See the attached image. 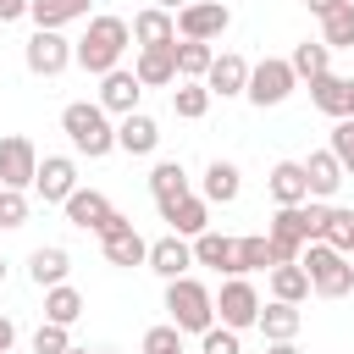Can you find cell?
<instances>
[{
	"instance_id": "1",
	"label": "cell",
	"mask_w": 354,
	"mask_h": 354,
	"mask_svg": "<svg viewBox=\"0 0 354 354\" xmlns=\"http://www.w3.org/2000/svg\"><path fill=\"white\" fill-rule=\"evenodd\" d=\"M326 227V199H304V205H277V216L266 221V238L277 249V266L282 260H299L304 243H315Z\"/></svg>"
},
{
	"instance_id": "2",
	"label": "cell",
	"mask_w": 354,
	"mask_h": 354,
	"mask_svg": "<svg viewBox=\"0 0 354 354\" xmlns=\"http://www.w3.org/2000/svg\"><path fill=\"white\" fill-rule=\"evenodd\" d=\"M127 44H133V28H127L122 17H94L88 33L72 44V61H77L83 72L105 77L111 66H122V50H127Z\"/></svg>"
},
{
	"instance_id": "3",
	"label": "cell",
	"mask_w": 354,
	"mask_h": 354,
	"mask_svg": "<svg viewBox=\"0 0 354 354\" xmlns=\"http://www.w3.org/2000/svg\"><path fill=\"white\" fill-rule=\"evenodd\" d=\"M61 133H66L72 149L88 155V160H105V155L116 149V127H111V116H105L100 100H72V105L61 111Z\"/></svg>"
},
{
	"instance_id": "4",
	"label": "cell",
	"mask_w": 354,
	"mask_h": 354,
	"mask_svg": "<svg viewBox=\"0 0 354 354\" xmlns=\"http://www.w3.org/2000/svg\"><path fill=\"white\" fill-rule=\"evenodd\" d=\"M299 266H304V277H310V293H321V299H343L348 288H354V266H348V254H337L332 243H304L299 249Z\"/></svg>"
},
{
	"instance_id": "5",
	"label": "cell",
	"mask_w": 354,
	"mask_h": 354,
	"mask_svg": "<svg viewBox=\"0 0 354 354\" xmlns=\"http://www.w3.org/2000/svg\"><path fill=\"white\" fill-rule=\"evenodd\" d=\"M166 310H171V326L177 332H205L216 326V293L194 277H171L166 282Z\"/></svg>"
},
{
	"instance_id": "6",
	"label": "cell",
	"mask_w": 354,
	"mask_h": 354,
	"mask_svg": "<svg viewBox=\"0 0 354 354\" xmlns=\"http://www.w3.org/2000/svg\"><path fill=\"white\" fill-rule=\"evenodd\" d=\"M22 61L33 77H61L72 66V39H61V28H39L28 44H22Z\"/></svg>"
},
{
	"instance_id": "7",
	"label": "cell",
	"mask_w": 354,
	"mask_h": 354,
	"mask_svg": "<svg viewBox=\"0 0 354 354\" xmlns=\"http://www.w3.org/2000/svg\"><path fill=\"white\" fill-rule=\"evenodd\" d=\"M293 83H299V77H293V66H288V61H277V55H266L260 66H249L243 94H249V105H260V111H266V105H282V100L293 94Z\"/></svg>"
},
{
	"instance_id": "8",
	"label": "cell",
	"mask_w": 354,
	"mask_h": 354,
	"mask_svg": "<svg viewBox=\"0 0 354 354\" xmlns=\"http://www.w3.org/2000/svg\"><path fill=\"white\" fill-rule=\"evenodd\" d=\"M171 17H177V33H183V39H205V44L232 28V11H227L221 0H188V6L171 11Z\"/></svg>"
},
{
	"instance_id": "9",
	"label": "cell",
	"mask_w": 354,
	"mask_h": 354,
	"mask_svg": "<svg viewBox=\"0 0 354 354\" xmlns=\"http://www.w3.org/2000/svg\"><path fill=\"white\" fill-rule=\"evenodd\" d=\"M33 171H39L33 138L6 133V138H0V188H33Z\"/></svg>"
},
{
	"instance_id": "10",
	"label": "cell",
	"mask_w": 354,
	"mask_h": 354,
	"mask_svg": "<svg viewBox=\"0 0 354 354\" xmlns=\"http://www.w3.org/2000/svg\"><path fill=\"white\" fill-rule=\"evenodd\" d=\"M100 249H105L111 266H144V254H149V243L138 238V227H133L127 216H111V221L100 227Z\"/></svg>"
},
{
	"instance_id": "11",
	"label": "cell",
	"mask_w": 354,
	"mask_h": 354,
	"mask_svg": "<svg viewBox=\"0 0 354 354\" xmlns=\"http://www.w3.org/2000/svg\"><path fill=\"white\" fill-rule=\"evenodd\" d=\"M216 315H221V326L243 332V326H254V315H260V293H254L243 277H227L221 293H216Z\"/></svg>"
},
{
	"instance_id": "12",
	"label": "cell",
	"mask_w": 354,
	"mask_h": 354,
	"mask_svg": "<svg viewBox=\"0 0 354 354\" xmlns=\"http://www.w3.org/2000/svg\"><path fill=\"white\" fill-rule=\"evenodd\" d=\"M33 188H39L44 205H66V194L77 188V166H72V155H44L39 171H33Z\"/></svg>"
},
{
	"instance_id": "13",
	"label": "cell",
	"mask_w": 354,
	"mask_h": 354,
	"mask_svg": "<svg viewBox=\"0 0 354 354\" xmlns=\"http://www.w3.org/2000/svg\"><path fill=\"white\" fill-rule=\"evenodd\" d=\"M144 266L155 271V277H188V266H194V243L183 238V232H166V238H155L149 243V254H144Z\"/></svg>"
},
{
	"instance_id": "14",
	"label": "cell",
	"mask_w": 354,
	"mask_h": 354,
	"mask_svg": "<svg viewBox=\"0 0 354 354\" xmlns=\"http://www.w3.org/2000/svg\"><path fill=\"white\" fill-rule=\"evenodd\" d=\"M138 94H144V83H138L127 66H111V72L100 77V105H105V116H127V111H138Z\"/></svg>"
},
{
	"instance_id": "15",
	"label": "cell",
	"mask_w": 354,
	"mask_h": 354,
	"mask_svg": "<svg viewBox=\"0 0 354 354\" xmlns=\"http://www.w3.org/2000/svg\"><path fill=\"white\" fill-rule=\"evenodd\" d=\"M199 83H205L210 94H221V100H227V94H243V83H249V61L232 55V50H221V55H210V72H205Z\"/></svg>"
},
{
	"instance_id": "16",
	"label": "cell",
	"mask_w": 354,
	"mask_h": 354,
	"mask_svg": "<svg viewBox=\"0 0 354 354\" xmlns=\"http://www.w3.org/2000/svg\"><path fill=\"white\" fill-rule=\"evenodd\" d=\"M111 216H116V210H111V199H105V194H94V188H72V194H66V221H72V227L100 232Z\"/></svg>"
},
{
	"instance_id": "17",
	"label": "cell",
	"mask_w": 354,
	"mask_h": 354,
	"mask_svg": "<svg viewBox=\"0 0 354 354\" xmlns=\"http://www.w3.org/2000/svg\"><path fill=\"white\" fill-rule=\"evenodd\" d=\"M194 266H210V271H227V277H243L238 271V238H221V232H199L194 238Z\"/></svg>"
},
{
	"instance_id": "18",
	"label": "cell",
	"mask_w": 354,
	"mask_h": 354,
	"mask_svg": "<svg viewBox=\"0 0 354 354\" xmlns=\"http://www.w3.org/2000/svg\"><path fill=\"white\" fill-rule=\"evenodd\" d=\"M133 39H138V50H155V44H177V17L171 11H160V6H144L133 22Z\"/></svg>"
},
{
	"instance_id": "19",
	"label": "cell",
	"mask_w": 354,
	"mask_h": 354,
	"mask_svg": "<svg viewBox=\"0 0 354 354\" xmlns=\"http://www.w3.org/2000/svg\"><path fill=\"white\" fill-rule=\"evenodd\" d=\"M155 144H160V127H155V116H144V111H127V116L116 122V149H127V155H155Z\"/></svg>"
},
{
	"instance_id": "20",
	"label": "cell",
	"mask_w": 354,
	"mask_h": 354,
	"mask_svg": "<svg viewBox=\"0 0 354 354\" xmlns=\"http://www.w3.org/2000/svg\"><path fill=\"white\" fill-rule=\"evenodd\" d=\"M266 188H271V199H277V205H304V199H310L304 160H277V166H271V177H266Z\"/></svg>"
},
{
	"instance_id": "21",
	"label": "cell",
	"mask_w": 354,
	"mask_h": 354,
	"mask_svg": "<svg viewBox=\"0 0 354 354\" xmlns=\"http://www.w3.org/2000/svg\"><path fill=\"white\" fill-rule=\"evenodd\" d=\"M133 77H138L144 88H166V83H177V55H171V44L138 50V61H133Z\"/></svg>"
},
{
	"instance_id": "22",
	"label": "cell",
	"mask_w": 354,
	"mask_h": 354,
	"mask_svg": "<svg viewBox=\"0 0 354 354\" xmlns=\"http://www.w3.org/2000/svg\"><path fill=\"white\" fill-rule=\"evenodd\" d=\"M66 271H72V254H66L61 243H39V249L28 254V277H33V288H55V282H66Z\"/></svg>"
},
{
	"instance_id": "23",
	"label": "cell",
	"mask_w": 354,
	"mask_h": 354,
	"mask_svg": "<svg viewBox=\"0 0 354 354\" xmlns=\"http://www.w3.org/2000/svg\"><path fill=\"white\" fill-rule=\"evenodd\" d=\"M304 177H310V199H332L337 188H343V166H337V155L332 149H315L310 160H304Z\"/></svg>"
},
{
	"instance_id": "24",
	"label": "cell",
	"mask_w": 354,
	"mask_h": 354,
	"mask_svg": "<svg viewBox=\"0 0 354 354\" xmlns=\"http://www.w3.org/2000/svg\"><path fill=\"white\" fill-rule=\"evenodd\" d=\"M310 105L326 111V116H348V77H337L332 66L321 77H310Z\"/></svg>"
},
{
	"instance_id": "25",
	"label": "cell",
	"mask_w": 354,
	"mask_h": 354,
	"mask_svg": "<svg viewBox=\"0 0 354 354\" xmlns=\"http://www.w3.org/2000/svg\"><path fill=\"white\" fill-rule=\"evenodd\" d=\"M205 216H210V205H205L199 194H183L177 205H166V210H160V221H171V232H183V238H199V232L210 227Z\"/></svg>"
},
{
	"instance_id": "26",
	"label": "cell",
	"mask_w": 354,
	"mask_h": 354,
	"mask_svg": "<svg viewBox=\"0 0 354 354\" xmlns=\"http://www.w3.org/2000/svg\"><path fill=\"white\" fill-rule=\"evenodd\" d=\"M238 188H243V177H238V166L232 160H210L205 166V205H232L238 199Z\"/></svg>"
},
{
	"instance_id": "27",
	"label": "cell",
	"mask_w": 354,
	"mask_h": 354,
	"mask_svg": "<svg viewBox=\"0 0 354 354\" xmlns=\"http://www.w3.org/2000/svg\"><path fill=\"white\" fill-rule=\"evenodd\" d=\"M254 326L266 332V343H288V337H299V304H282V299H271V304L254 315Z\"/></svg>"
},
{
	"instance_id": "28",
	"label": "cell",
	"mask_w": 354,
	"mask_h": 354,
	"mask_svg": "<svg viewBox=\"0 0 354 354\" xmlns=\"http://www.w3.org/2000/svg\"><path fill=\"white\" fill-rule=\"evenodd\" d=\"M149 194H155V205L166 210V205H177L183 194H188V171H183V160H160L155 171H149Z\"/></svg>"
},
{
	"instance_id": "29",
	"label": "cell",
	"mask_w": 354,
	"mask_h": 354,
	"mask_svg": "<svg viewBox=\"0 0 354 354\" xmlns=\"http://www.w3.org/2000/svg\"><path fill=\"white\" fill-rule=\"evenodd\" d=\"M271 299H282V304H304V299H310V277H304L299 260L271 266Z\"/></svg>"
},
{
	"instance_id": "30",
	"label": "cell",
	"mask_w": 354,
	"mask_h": 354,
	"mask_svg": "<svg viewBox=\"0 0 354 354\" xmlns=\"http://www.w3.org/2000/svg\"><path fill=\"white\" fill-rule=\"evenodd\" d=\"M28 17L39 28H66V22L88 17V0H28Z\"/></svg>"
},
{
	"instance_id": "31",
	"label": "cell",
	"mask_w": 354,
	"mask_h": 354,
	"mask_svg": "<svg viewBox=\"0 0 354 354\" xmlns=\"http://www.w3.org/2000/svg\"><path fill=\"white\" fill-rule=\"evenodd\" d=\"M171 55H177V77L199 83V77L210 72V55H216V50H210L205 39H177V44H171Z\"/></svg>"
},
{
	"instance_id": "32",
	"label": "cell",
	"mask_w": 354,
	"mask_h": 354,
	"mask_svg": "<svg viewBox=\"0 0 354 354\" xmlns=\"http://www.w3.org/2000/svg\"><path fill=\"white\" fill-rule=\"evenodd\" d=\"M77 315H83V293H77V288H66V282L44 288V321H55V326H72Z\"/></svg>"
},
{
	"instance_id": "33",
	"label": "cell",
	"mask_w": 354,
	"mask_h": 354,
	"mask_svg": "<svg viewBox=\"0 0 354 354\" xmlns=\"http://www.w3.org/2000/svg\"><path fill=\"white\" fill-rule=\"evenodd\" d=\"M321 44L326 50H354V0H343L337 11L321 17Z\"/></svg>"
},
{
	"instance_id": "34",
	"label": "cell",
	"mask_w": 354,
	"mask_h": 354,
	"mask_svg": "<svg viewBox=\"0 0 354 354\" xmlns=\"http://www.w3.org/2000/svg\"><path fill=\"white\" fill-rule=\"evenodd\" d=\"M171 111H177L183 122H199V116L210 111V88H205V83H188V77H177V88H171Z\"/></svg>"
},
{
	"instance_id": "35",
	"label": "cell",
	"mask_w": 354,
	"mask_h": 354,
	"mask_svg": "<svg viewBox=\"0 0 354 354\" xmlns=\"http://www.w3.org/2000/svg\"><path fill=\"white\" fill-rule=\"evenodd\" d=\"M321 243H332L337 254H354V210H343V205H326V227H321Z\"/></svg>"
},
{
	"instance_id": "36",
	"label": "cell",
	"mask_w": 354,
	"mask_h": 354,
	"mask_svg": "<svg viewBox=\"0 0 354 354\" xmlns=\"http://www.w3.org/2000/svg\"><path fill=\"white\" fill-rule=\"evenodd\" d=\"M326 61H332V50L321 44V39H304L293 55H288V66H293V77H321L326 72Z\"/></svg>"
},
{
	"instance_id": "37",
	"label": "cell",
	"mask_w": 354,
	"mask_h": 354,
	"mask_svg": "<svg viewBox=\"0 0 354 354\" xmlns=\"http://www.w3.org/2000/svg\"><path fill=\"white\" fill-rule=\"evenodd\" d=\"M271 266H277V249H271V238H266V232L238 238V271H271Z\"/></svg>"
},
{
	"instance_id": "38",
	"label": "cell",
	"mask_w": 354,
	"mask_h": 354,
	"mask_svg": "<svg viewBox=\"0 0 354 354\" xmlns=\"http://www.w3.org/2000/svg\"><path fill=\"white\" fill-rule=\"evenodd\" d=\"M332 155H337V166L354 177V116H337V127H332V144H326Z\"/></svg>"
},
{
	"instance_id": "39",
	"label": "cell",
	"mask_w": 354,
	"mask_h": 354,
	"mask_svg": "<svg viewBox=\"0 0 354 354\" xmlns=\"http://www.w3.org/2000/svg\"><path fill=\"white\" fill-rule=\"evenodd\" d=\"M199 354H243V348H238V332L232 326H205L199 332Z\"/></svg>"
},
{
	"instance_id": "40",
	"label": "cell",
	"mask_w": 354,
	"mask_h": 354,
	"mask_svg": "<svg viewBox=\"0 0 354 354\" xmlns=\"http://www.w3.org/2000/svg\"><path fill=\"white\" fill-rule=\"evenodd\" d=\"M72 348V337H66V326H55V321H44L39 332H33V354H66Z\"/></svg>"
},
{
	"instance_id": "41",
	"label": "cell",
	"mask_w": 354,
	"mask_h": 354,
	"mask_svg": "<svg viewBox=\"0 0 354 354\" xmlns=\"http://www.w3.org/2000/svg\"><path fill=\"white\" fill-rule=\"evenodd\" d=\"M28 221V194L22 188H0V227H22Z\"/></svg>"
},
{
	"instance_id": "42",
	"label": "cell",
	"mask_w": 354,
	"mask_h": 354,
	"mask_svg": "<svg viewBox=\"0 0 354 354\" xmlns=\"http://www.w3.org/2000/svg\"><path fill=\"white\" fill-rule=\"evenodd\" d=\"M17 17H28V0H0V22H17Z\"/></svg>"
},
{
	"instance_id": "43",
	"label": "cell",
	"mask_w": 354,
	"mask_h": 354,
	"mask_svg": "<svg viewBox=\"0 0 354 354\" xmlns=\"http://www.w3.org/2000/svg\"><path fill=\"white\" fill-rule=\"evenodd\" d=\"M11 343H17V326H11V315H0V354H11Z\"/></svg>"
},
{
	"instance_id": "44",
	"label": "cell",
	"mask_w": 354,
	"mask_h": 354,
	"mask_svg": "<svg viewBox=\"0 0 354 354\" xmlns=\"http://www.w3.org/2000/svg\"><path fill=\"white\" fill-rule=\"evenodd\" d=\"M304 6H310V17H326V11H337L343 0H304Z\"/></svg>"
},
{
	"instance_id": "45",
	"label": "cell",
	"mask_w": 354,
	"mask_h": 354,
	"mask_svg": "<svg viewBox=\"0 0 354 354\" xmlns=\"http://www.w3.org/2000/svg\"><path fill=\"white\" fill-rule=\"evenodd\" d=\"M266 354H299V348H293V337H288V343H271Z\"/></svg>"
},
{
	"instance_id": "46",
	"label": "cell",
	"mask_w": 354,
	"mask_h": 354,
	"mask_svg": "<svg viewBox=\"0 0 354 354\" xmlns=\"http://www.w3.org/2000/svg\"><path fill=\"white\" fill-rule=\"evenodd\" d=\"M155 6H160V11H183L188 0H155Z\"/></svg>"
},
{
	"instance_id": "47",
	"label": "cell",
	"mask_w": 354,
	"mask_h": 354,
	"mask_svg": "<svg viewBox=\"0 0 354 354\" xmlns=\"http://www.w3.org/2000/svg\"><path fill=\"white\" fill-rule=\"evenodd\" d=\"M155 354H183V348H155Z\"/></svg>"
},
{
	"instance_id": "48",
	"label": "cell",
	"mask_w": 354,
	"mask_h": 354,
	"mask_svg": "<svg viewBox=\"0 0 354 354\" xmlns=\"http://www.w3.org/2000/svg\"><path fill=\"white\" fill-rule=\"evenodd\" d=\"M66 354H94V348H66Z\"/></svg>"
},
{
	"instance_id": "49",
	"label": "cell",
	"mask_w": 354,
	"mask_h": 354,
	"mask_svg": "<svg viewBox=\"0 0 354 354\" xmlns=\"http://www.w3.org/2000/svg\"><path fill=\"white\" fill-rule=\"evenodd\" d=\"M0 282H6V260H0Z\"/></svg>"
}]
</instances>
